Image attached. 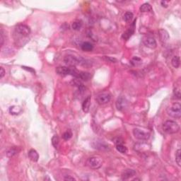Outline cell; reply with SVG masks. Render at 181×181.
<instances>
[{
  "label": "cell",
  "mask_w": 181,
  "mask_h": 181,
  "mask_svg": "<svg viewBox=\"0 0 181 181\" xmlns=\"http://www.w3.org/2000/svg\"><path fill=\"white\" fill-rule=\"evenodd\" d=\"M167 113L170 117L179 119L181 117V105L179 103H173L170 107L168 108Z\"/></svg>",
  "instance_id": "obj_4"
},
{
  "label": "cell",
  "mask_w": 181,
  "mask_h": 181,
  "mask_svg": "<svg viewBox=\"0 0 181 181\" xmlns=\"http://www.w3.org/2000/svg\"><path fill=\"white\" fill-rule=\"evenodd\" d=\"M16 32L21 36L23 37H27L30 35V29L29 26L25 24H19L16 27Z\"/></svg>",
  "instance_id": "obj_8"
},
{
  "label": "cell",
  "mask_w": 181,
  "mask_h": 181,
  "mask_svg": "<svg viewBox=\"0 0 181 181\" xmlns=\"http://www.w3.org/2000/svg\"><path fill=\"white\" fill-rule=\"evenodd\" d=\"M56 72L60 75L65 76V75H72L76 79H79L80 72H78L74 67H58L56 68Z\"/></svg>",
  "instance_id": "obj_2"
},
{
  "label": "cell",
  "mask_w": 181,
  "mask_h": 181,
  "mask_svg": "<svg viewBox=\"0 0 181 181\" xmlns=\"http://www.w3.org/2000/svg\"><path fill=\"white\" fill-rule=\"evenodd\" d=\"M163 129L168 134H176L180 131V126L173 120H166L163 124Z\"/></svg>",
  "instance_id": "obj_1"
},
{
  "label": "cell",
  "mask_w": 181,
  "mask_h": 181,
  "mask_svg": "<svg viewBox=\"0 0 181 181\" xmlns=\"http://www.w3.org/2000/svg\"><path fill=\"white\" fill-rule=\"evenodd\" d=\"M5 70H4V68L1 67V68H0V78H1V79H2V78L4 77V76L5 75Z\"/></svg>",
  "instance_id": "obj_28"
},
{
  "label": "cell",
  "mask_w": 181,
  "mask_h": 181,
  "mask_svg": "<svg viewBox=\"0 0 181 181\" xmlns=\"http://www.w3.org/2000/svg\"><path fill=\"white\" fill-rule=\"evenodd\" d=\"M168 1H161V5L163 7H168Z\"/></svg>",
  "instance_id": "obj_31"
},
{
  "label": "cell",
  "mask_w": 181,
  "mask_h": 181,
  "mask_svg": "<svg viewBox=\"0 0 181 181\" xmlns=\"http://www.w3.org/2000/svg\"><path fill=\"white\" fill-rule=\"evenodd\" d=\"M158 33H159L160 39H161V41H163V42H167L169 40V38H170L168 33L166 30H164V29H160V30H158Z\"/></svg>",
  "instance_id": "obj_14"
},
{
  "label": "cell",
  "mask_w": 181,
  "mask_h": 181,
  "mask_svg": "<svg viewBox=\"0 0 181 181\" xmlns=\"http://www.w3.org/2000/svg\"><path fill=\"white\" fill-rule=\"evenodd\" d=\"M173 95L178 99H180L181 97V93H180V86H176L173 90Z\"/></svg>",
  "instance_id": "obj_26"
},
{
  "label": "cell",
  "mask_w": 181,
  "mask_h": 181,
  "mask_svg": "<svg viewBox=\"0 0 181 181\" xmlns=\"http://www.w3.org/2000/svg\"><path fill=\"white\" fill-rule=\"evenodd\" d=\"M181 150L178 149L176 153V161L177 163L178 166H181Z\"/></svg>",
  "instance_id": "obj_25"
},
{
  "label": "cell",
  "mask_w": 181,
  "mask_h": 181,
  "mask_svg": "<svg viewBox=\"0 0 181 181\" xmlns=\"http://www.w3.org/2000/svg\"><path fill=\"white\" fill-rule=\"evenodd\" d=\"M28 155H29V158L31 161H34V162H37L38 161L39 155H38V153L35 149H30L28 153Z\"/></svg>",
  "instance_id": "obj_15"
},
{
  "label": "cell",
  "mask_w": 181,
  "mask_h": 181,
  "mask_svg": "<svg viewBox=\"0 0 181 181\" xmlns=\"http://www.w3.org/2000/svg\"><path fill=\"white\" fill-rule=\"evenodd\" d=\"M72 132L71 130L66 131V132L62 135V138L66 141L70 140L72 138Z\"/></svg>",
  "instance_id": "obj_24"
},
{
  "label": "cell",
  "mask_w": 181,
  "mask_h": 181,
  "mask_svg": "<svg viewBox=\"0 0 181 181\" xmlns=\"http://www.w3.org/2000/svg\"><path fill=\"white\" fill-rule=\"evenodd\" d=\"M103 160L102 157L99 156H93L89 158L86 161V164L92 169H98L102 166Z\"/></svg>",
  "instance_id": "obj_3"
},
{
  "label": "cell",
  "mask_w": 181,
  "mask_h": 181,
  "mask_svg": "<svg viewBox=\"0 0 181 181\" xmlns=\"http://www.w3.org/2000/svg\"><path fill=\"white\" fill-rule=\"evenodd\" d=\"M3 43H4V37H3L2 30H1V33H0V44H1V45H2Z\"/></svg>",
  "instance_id": "obj_29"
},
{
  "label": "cell",
  "mask_w": 181,
  "mask_h": 181,
  "mask_svg": "<svg viewBox=\"0 0 181 181\" xmlns=\"http://www.w3.org/2000/svg\"><path fill=\"white\" fill-rule=\"evenodd\" d=\"M64 62L69 66H76L84 63V60L82 57L77 58L72 55H67L64 58Z\"/></svg>",
  "instance_id": "obj_5"
},
{
  "label": "cell",
  "mask_w": 181,
  "mask_h": 181,
  "mask_svg": "<svg viewBox=\"0 0 181 181\" xmlns=\"http://www.w3.org/2000/svg\"><path fill=\"white\" fill-rule=\"evenodd\" d=\"M142 42H143L144 45L146 47L149 48H151V49H154V48H156L157 44L156 41L154 39L153 37L151 36H145L142 38Z\"/></svg>",
  "instance_id": "obj_9"
},
{
  "label": "cell",
  "mask_w": 181,
  "mask_h": 181,
  "mask_svg": "<svg viewBox=\"0 0 181 181\" xmlns=\"http://www.w3.org/2000/svg\"><path fill=\"white\" fill-rule=\"evenodd\" d=\"M91 95H89V96H87L85 98L83 103H82V110H83V111L84 113H88L89 111V109H90L91 106Z\"/></svg>",
  "instance_id": "obj_13"
},
{
  "label": "cell",
  "mask_w": 181,
  "mask_h": 181,
  "mask_svg": "<svg viewBox=\"0 0 181 181\" xmlns=\"http://www.w3.org/2000/svg\"><path fill=\"white\" fill-rule=\"evenodd\" d=\"M133 135L136 139L142 141L148 140L150 137V133L141 130L140 129H138V128H135L133 129Z\"/></svg>",
  "instance_id": "obj_6"
},
{
  "label": "cell",
  "mask_w": 181,
  "mask_h": 181,
  "mask_svg": "<svg viewBox=\"0 0 181 181\" xmlns=\"http://www.w3.org/2000/svg\"><path fill=\"white\" fill-rule=\"evenodd\" d=\"M171 64L173 66V67H175V68L179 67L180 64V60L179 56H174V57H173V59H172L171 60Z\"/></svg>",
  "instance_id": "obj_21"
},
{
  "label": "cell",
  "mask_w": 181,
  "mask_h": 181,
  "mask_svg": "<svg viewBox=\"0 0 181 181\" xmlns=\"http://www.w3.org/2000/svg\"><path fill=\"white\" fill-rule=\"evenodd\" d=\"M110 99H111V95L109 93H101L98 94L95 98L96 102L99 105H105L108 103L110 102Z\"/></svg>",
  "instance_id": "obj_7"
},
{
  "label": "cell",
  "mask_w": 181,
  "mask_h": 181,
  "mask_svg": "<svg viewBox=\"0 0 181 181\" xmlns=\"http://www.w3.org/2000/svg\"><path fill=\"white\" fill-rule=\"evenodd\" d=\"M136 175V171L133 169H127L122 174V180H125L131 178Z\"/></svg>",
  "instance_id": "obj_12"
},
{
  "label": "cell",
  "mask_w": 181,
  "mask_h": 181,
  "mask_svg": "<svg viewBox=\"0 0 181 181\" xmlns=\"http://www.w3.org/2000/svg\"><path fill=\"white\" fill-rule=\"evenodd\" d=\"M116 149L119 151L121 154H126L127 152V147H125L124 145L123 144V142H117L116 143Z\"/></svg>",
  "instance_id": "obj_17"
},
{
  "label": "cell",
  "mask_w": 181,
  "mask_h": 181,
  "mask_svg": "<svg viewBox=\"0 0 181 181\" xmlns=\"http://www.w3.org/2000/svg\"><path fill=\"white\" fill-rule=\"evenodd\" d=\"M82 22L79 20H76L73 22L72 23V29L74 30H79L82 27Z\"/></svg>",
  "instance_id": "obj_22"
},
{
  "label": "cell",
  "mask_w": 181,
  "mask_h": 181,
  "mask_svg": "<svg viewBox=\"0 0 181 181\" xmlns=\"http://www.w3.org/2000/svg\"><path fill=\"white\" fill-rule=\"evenodd\" d=\"M81 48L85 52H91L93 49V45L89 42H84L81 45Z\"/></svg>",
  "instance_id": "obj_16"
},
{
  "label": "cell",
  "mask_w": 181,
  "mask_h": 181,
  "mask_svg": "<svg viewBox=\"0 0 181 181\" xmlns=\"http://www.w3.org/2000/svg\"><path fill=\"white\" fill-rule=\"evenodd\" d=\"M135 23H136V19H135V20L133 21V23H132V27H131L129 29H128L127 31H125L123 34L122 38H123V39L128 40L131 36H132V35L134 34V33H135Z\"/></svg>",
  "instance_id": "obj_11"
},
{
  "label": "cell",
  "mask_w": 181,
  "mask_h": 181,
  "mask_svg": "<svg viewBox=\"0 0 181 181\" xmlns=\"http://www.w3.org/2000/svg\"><path fill=\"white\" fill-rule=\"evenodd\" d=\"M59 143H60V139H59L57 135H54L52 139V144L54 146V147L55 149L58 148Z\"/></svg>",
  "instance_id": "obj_27"
},
{
  "label": "cell",
  "mask_w": 181,
  "mask_h": 181,
  "mask_svg": "<svg viewBox=\"0 0 181 181\" xmlns=\"http://www.w3.org/2000/svg\"><path fill=\"white\" fill-rule=\"evenodd\" d=\"M132 19H133V14L132 12H130V11H127L123 16V19H124V21L125 22L131 21Z\"/></svg>",
  "instance_id": "obj_23"
},
{
  "label": "cell",
  "mask_w": 181,
  "mask_h": 181,
  "mask_svg": "<svg viewBox=\"0 0 181 181\" xmlns=\"http://www.w3.org/2000/svg\"><path fill=\"white\" fill-rule=\"evenodd\" d=\"M64 180H75V178L73 177H71V176H67L65 178H64Z\"/></svg>",
  "instance_id": "obj_30"
},
{
  "label": "cell",
  "mask_w": 181,
  "mask_h": 181,
  "mask_svg": "<svg viewBox=\"0 0 181 181\" xmlns=\"http://www.w3.org/2000/svg\"><path fill=\"white\" fill-rule=\"evenodd\" d=\"M17 153H18V148H17L16 147H11L7 151V156L10 158V157H12L16 155Z\"/></svg>",
  "instance_id": "obj_20"
},
{
  "label": "cell",
  "mask_w": 181,
  "mask_h": 181,
  "mask_svg": "<svg viewBox=\"0 0 181 181\" xmlns=\"http://www.w3.org/2000/svg\"><path fill=\"white\" fill-rule=\"evenodd\" d=\"M141 12H150L152 11V7L149 3H145L139 8Z\"/></svg>",
  "instance_id": "obj_18"
},
{
  "label": "cell",
  "mask_w": 181,
  "mask_h": 181,
  "mask_svg": "<svg viewBox=\"0 0 181 181\" xmlns=\"http://www.w3.org/2000/svg\"><path fill=\"white\" fill-rule=\"evenodd\" d=\"M127 105V102L125 98H123V97H120V98H117V101H116V108L117 110L122 111L126 108Z\"/></svg>",
  "instance_id": "obj_10"
},
{
  "label": "cell",
  "mask_w": 181,
  "mask_h": 181,
  "mask_svg": "<svg viewBox=\"0 0 181 181\" xmlns=\"http://www.w3.org/2000/svg\"><path fill=\"white\" fill-rule=\"evenodd\" d=\"M91 77V76L90 73L85 72H80L79 79H81V80L83 81H88L89 79H90Z\"/></svg>",
  "instance_id": "obj_19"
}]
</instances>
